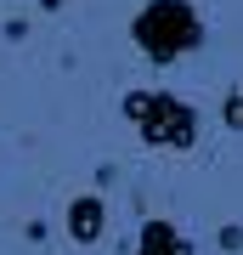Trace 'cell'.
Instances as JSON below:
<instances>
[{
	"label": "cell",
	"instance_id": "cell-5",
	"mask_svg": "<svg viewBox=\"0 0 243 255\" xmlns=\"http://www.w3.org/2000/svg\"><path fill=\"white\" fill-rule=\"evenodd\" d=\"M221 119H226V125H232V130H243V91H232V97H226Z\"/></svg>",
	"mask_w": 243,
	"mask_h": 255
},
{
	"label": "cell",
	"instance_id": "cell-2",
	"mask_svg": "<svg viewBox=\"0 0 243 255\" xmlns=\"http://www.w3.org/2000/svg\"><path fill=\"white\" fill-rule=\"evenodd\" d=\"M125 119L142 125L147 147H170V153H187L192 136H198V114L181 97H164V91H130L125 97Z\"/></svg>",
	"mask_w": 243,
	"mask_h": 255
},
{
	"label": "cell",
	"instance_id": "cell-6",
	"mask_svg": "<svg viewBox=\"0 0 243 255\" xmlns=\"http://www.w3.org/2000/svg\"><path fill=\"white\" fill-rule=\"evenodd\" d=\"M221 250H243V227H226L221 233Z\"/></svg>",
	"mask_w": 243,
	"mask_h": 255
},
{
	"label": "cell",
	"instance_id": "cell-4",
	"mask_svg": "<svg viewBox=\"0 0 243 255\" xmlns=\"http://www.w3.org/2000/svg\"><path fill=\"white\" fill-rule=\"evenodd\" d=\"M136 255H192V244L170 227V221H147V227H142V250H136Z\"/></svg>",
	"mask_w": 243,
	"mask_h": 255
},
{
	"label": "cell",
	"instance_id": "cell-1",
	"mask_svg": "<svg viewBox=\"0 0 243 255\" xmlns=\"http://www.w3.org/2000/svg\"><path fill=\"white\" fill-rule=\"evenodd\" d=\"M136 46H142L153 63H175V57L204 46V17L187 6V0H147L136 11Z\"/></svg>",
	"mask_w": 243,
	"mask_h": 255
},
{
	"label": "cell",
	"instance_id": "cell-3",
	"mask_svg": "<svg viewBox=\"0 0 243 255\" xmlns=\"http://www.w3.org/2000/svg\"><path fill=\"white\" fill-rule=\"evenodd\" d=\"M102 227H108V204H102L96 193H74V204H68V238L74 244H96Z\"/></svg>",
	"mask_w": 243,
	"mask_h": 255
}]
</instances>
